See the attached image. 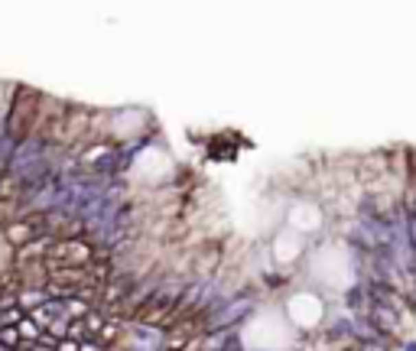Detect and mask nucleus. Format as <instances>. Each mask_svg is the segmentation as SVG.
<instances>
[{"instance_id":"nucleus-1","label":"nucleus","mask_w":416,"mask_h":351,"mask_svg":"<svg viewBox=\"0 0 416 351\" xmlns=\"http://www.w3.org/2000/svg\"><path fill=\"white\" fill-rule=\"evenodd\" d=\"M39 104H43V95L33 91V88H20V95L13 98V108L7 114V134L13 140L33 137L36 130V117H39Z\"/></svg>"},{"instance_id":"nucleus-2","label":"nucleus","mask_w":416,"mask_h":351,"mask_svg":"<svg viewBox=\"0 0 416 351\" xmlns=\"http://www.w3.org/2000/svg\"><path fill=\"white\" fill-rule=\"evenodd\" d=\"M95 257H98V251H95L85 238H75V241H56L49 257H46V263H49V270H62V267L88 270V267L95 263Z\"/></svg>"},{"instance_id":"nucleus-3","label":"nucleus","mask_w":416,"mask_h":351,"mask_svg":"<svg viewBox=\"0 0 416 351\" xmlns=\"http://www.w3.org/2000/svg\"><path fill=\"white\" fill-rule=\"evenodd\" d=\"M20 341H23V332H20V328H0V345L13 348V345H20Z\"/></svg>"},{"instance_id":"nucleus-4","label":"nucleus","mask_w":416,"mask_h":351,"mask_svg":"<svg viewBox=\"0 0 416 351\" xmlns=\"http://www.w3.org/2000/svg\"><path fill=\"white\" fill-rule=\"evenodd\" d=\"M82 351H101L98 345H82Z\"/></svg>"}]
</instances>
